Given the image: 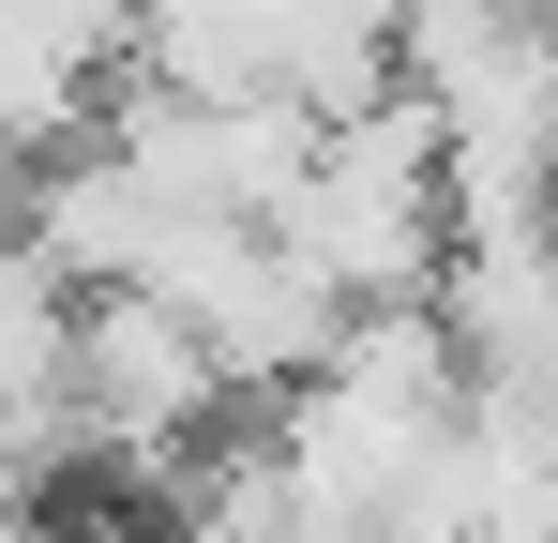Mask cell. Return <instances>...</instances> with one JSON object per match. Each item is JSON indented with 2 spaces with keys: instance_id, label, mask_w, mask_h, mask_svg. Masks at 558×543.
<instances>
[{
  "instance_id": "obj_1",
  "label": "cell",
  "mask_w": 558,
  "mask_h": 543,
  "mask_svg": "<svg viewBox=\"0 0 558 543\" xmlns=\"http://www.w3.org/2000/svg\"><path fill=\"white\" fill-rule=\"evenodd\" d=\"M272 227L332 272L348 302H423L438 257H453V167H438V121L408 90H377L348 121H317L302 181L272 196Z\"/></svg>"
},
{
  "instance_id": "obj_2",
  "label": "cell",
  "mask_w": 558,
  "mask_h": 543,
  "mask_svg": "<svg viewBox=\"0 0 558 543\" xmlns=\"http://www.w3.org/2000/svg\"><path fill=\"white\" fill-rule=\"evenodd\" d=\"M61 408H76V468H106V483H136V498H167V468H182L196 438H227L242 423V377L211 362V333H196L167 287H76V362H61Z\"/></svg>"
},
{
  "instance_id": "obj_3",
  "label": "cell",
  "mask_w": 558,
  "mask_h": 543,
  "mask_svg": "<svg viewBox=\"0 0 558 543\" xmlns=\"http://www.w3.org/2000/svg\"><path fill=\"white\" fill-rule=\"evenodd\" d=\"M136 287H167L196 333H211V362L242 377V408H272L287 377L348 333V287L302 257L272 212H167V242H151Z\"/></svg>"
},
{
  "instance_id": "obj_4",
  "label": "cell",
  "mask_w": 558,
  "mask_h": 543,
  "mask_svg": "<svg viewBox=\"0 0 558 543\" xmlns=\"http://www.w3.org/2000/svg\"><path fill=\"white\" fill-rule=\"evenodd\" d=\"M106 152L151 181L167 212H272L302 152H317V106L302 90H167V76H106Z\"/></svg>"
},
{
  "instance_id": "obj_5",
  "label": "cell",
  "mask_w": 558,
  "mask_h": 543,
  "mask_svg": "<svg viewBox=\"0 0 558 543\" xmlns=\"http://www.w3.org/2000/svg\"><path fill=\"white\" fill-rule=\"evenodd\" d=\"M544 227H558V181H544Z\"/></svg>"
}]
</instances>
